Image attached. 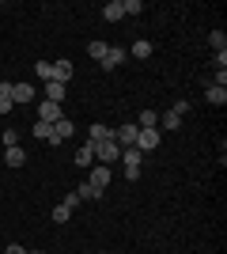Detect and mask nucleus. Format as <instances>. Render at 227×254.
<instances>
[{"instance_id":"obj_34","label":"nucleus","mask_w":227,"mask_h":254,"mask_svg":"<svg viewBox=\"0 0 227 254\" xmlns=\"http://www.w3.org/2000/svg\"><path fill=\"white\" fill-rule=\"evenodd\" d=\"M27 254H42V251H27Z\"/></svg>"},{"instance_id":"obj_1","label":"nucleus","mask_w":227,"mask_h":254,"mask_svg":"<svg viewBox=\"0 0 227 254\" xmlns=\"http://www.w3.org/2000/svg\"><path fill=\"white\" fill-rule=\"evenodd\" d=\"M121 163H125V179H129V182H136V179H140L144 152H136V148H121Z\"/></svg>"},{"instance_id":"obj_25","label":"nucleus","mask_w":227,"mask_h":254,"mask_svg":"<svg viewBox=\"0 0 227 254\" xmlns=\"http://www.w3.org/2000/svg\"><path fill=\"white\" fill-rule=\"evenodd\" d=\"M159 126H163V129H178V126H182V118L174 114V110H167V114L159 118Z\"/></svg>"},{"instance_id":"obj_21","label":"nucleus","mask_w":227,"mask_h":254,"mask_svg":"<svg viewBox=\"0 0 227 254\" xmlns=\"http://www.w3.org/2000/svg\"><path fill=\"white\" fill-rule=\"evenodd\" d=\"M34 72H38L42 84H49V80H53V64H49V61H38V64H34Z\"/></svg>"},{"instance_id":"obj_9","label":"nucleus","mask_w":227,"mask_h":254,"mask_svg":"<svg viewBox=\"0 0 227 254\" xmlns=\"http://www.w3.org/2000/svg\"><path fill=\"white\" fill-rule=\"evenodd\" d=\"M57 118H65L57 103H42V106H38V122H45V126H53Z\"/></svg>"},{"instance_id":"obj_16","label":"nucleus","mask_w":227,"mask_h":254,"mask_svg":"<svg viewBox=\"0 0 227 254\" xmlns=\"http://www.w3.org/2000/svg\"><path fill=\"white\" fill-rule=\"evenodd\" d=\"M129 53H133V57H136V61H148V57H151V42H144V38H136V42L129 46Z\"/></svg>"},{"instance_id":"obj_8","label":"nucleus","mask_w":227,"mask_h":254,"mask_svg":"<svg viewBox=\"0 0 227 254\" xmlns=\"http://www.w3.org/2000/svg\"><path fill=\"white\" fill-rule=\"evenodd\" d=\"M65 95H68V84H57V80H49L45 84V103H65Z\"/></svg>"},{"instance_id":"obj_20","label":"nucleus","mask_w":227,"mask_h":254,"mask_svg":"<svg viewBox=\"0 0 227 254\" xmlns=\"http://www.w3.org/2000/svg\"><path fill=\"white\" fill-rule=\"evenodd\" d=\"M208 42H212V50H216V53H227V34L224 31H212V34H208Z\"/></svg>"},{"instance_id":"obj_4","label":"nucleus","mask_w":227,"mask_h":254,"mask_svg":"<svg viewBox=\"0 0 227 254\" xmlns=\"http://www.w3.org/2000/svg\"><path fill=\"white\" fill-rule=\"evenodd\" d=\"M133 148H136V152H155V148H159V129H140Z\"/></svg>"},{"instance_id":"obj_13","label":"nucleus","mask_w":227,"mask_h":254,"mask_svg":"<svg viewBox=\"0 0 227 254\" xmlns=\"http://www.w3.org/2000/svg\"><path fill=\"white\" fill-rule=\"evenodd\" d=\"M4 163H8V167H23V163H27V152H23V144H15V148H4Z\"/></svg>"},{"instance_id":"obj_7","label":"nucleus","mask_w":227,"mask_h":254,"mask_svg":"<svg viewBox=\"0 0 227 254\" xmlns=\"http://www.w3.org/2000/svg\"><path fill=\"white\" fill-rule=\"evenodd\" d=\"M87 182H91V186L102 193V190L110 186V167H106V163H95V167H91V179H87Z\"/></svg>"},{"instance_id":"obj_14","label":"nucleus","mask_w":227,"mask_h":254,"mask_svg":"<svg viewBox=\"0 0 227 254\" xmlns=\"http://www.w3.org/2000/svg\"><path fill=\"white\" fill-rule=\"evenodd\" d=\"M102 19H106V23H118V19H125V11H121V0H110L106 8H102Z\"/></svg>"},{"instance_id":"obj_19","label":"nucleus","mask_w":227,"mask_h":254,"mask_svg":"<svg viewBox=\"0 0 227 254\" xmlns=\"http://www.w3.org/2000/svg\"><path fill=\"white\" fill-rule=\"evenodd\" d=\"M76 193H80V201H98V197H102L91 182H80V186H76Z\"/></svg>"},{"instance_id":"obj_2","label":"nucleus","mask_w":227,"mask_h":254,"mask_svg":"<svg viewBox=\"0 0 227 254\" xmlns=\"http://www.w3.org/2000/svg\"><path fill=\"white\" fill-rule=\"evenodd\" d=\"M87 144H91V140H87ZM91 148H95V163H114V159H121V148L118 144H114V140H98V144H91Z\"/></svg>"},{"instance_id":"obj_17","label":"nucleus","mask_w":227,"mask_h":254,"mask_svg":"<svg viewBox=\"0 0 227 254\" xmlns=\"http://www.w3.org/2000/svg\"><path fill=\"white\" fill-rule=\"evenodd\" d=\"M76 163H80V167H95V148H91V144H80V152H76Z\"/></svg>"},{"instance_id":"obj_27","label":"nucleus","mask_w":227,"mask_h":254,"mask_svg":"<svg viewBox=\"0 0 227 254\" xmlns=\"http://www.w3.org/2000/svg\"><path fill=\"white\" fill-rule=\"evenodd\" d=\"M68 216H72L68 205H57V209H53V224H68Z\"/></svg>"},{"instance_id":"obj_31","label":"nucleus","mask_w":227,"mask_h":254,"mask_svg":"<svg viewBox=\"0 0 227 254\" xmlns=\"http://www.w3.org/2000/svg\"><path fill=\"white\" fill-rule=\"evenodd\" d=\"M0 99H11V84L8 80H0Z\"/></svg>"},{"instance_id":"obj_5","label":"nucleus","mask_w":227,"mask_h":254,"mask_svg":"<svg viewBox=\"0 0 227 254\" xmlns=\"http://www.w3.org/2000/svg\"><path fill=\"white\" fill-rule=\"evenodd\" d=\"M76 133V126H72V118H57L53 122V137L45 140V144H61V140H68Z\"/></svg>"},{"instance_id":"obj_23","label":"nucleus","mask_w":227,"mask_h":254,"mask_svg":"<svg viewBox=\"0 0 227 254\" xmlns=\"http://www.w3.org/2000/svg\"><path fill=\"white\" fill-rule=\"evenodd\" d=\"M106 50H110L106 42H87V53H91V61H102V57H106Z\"/></svg>"},{"instance_id":"obj_11","label":"nucleus","mask_w":227,"mask_h":254,"mask_svg":"<svg viewBox=\"0 0 227 254\" xmlns=\"http://www.w3.org/2000/svg\"><path fill=\"white\" fill-rule=\"evenodd\" d=\"M87 133H91V144H98V140H114V129L102 126V122H91V129H87Z\"/></svg>"},{"instance_id":"obj_6","label":"nucleus","mask_w":227,"mask_h":254,"mask_svg":"<svg viewBox=\"0 0 227 254\" xmlns=\"http://www.w3.org/2000/svg\"><path fill=\"white\" fill-rule=\"evenodd\" d=\"M125 57H129V50H121V46H110L106 50V57H102V68H106V72H114V68H118V64H125Z\"/></svg>"},{"instance_id":"obj_30","label":"nucleus","mask_w":227,"mask_h":254,"mask_svg":"<svg viewBox=\"0 0 227 254\" xmlns=\"http://www.w3.org/2000/svg\"><path fill=\"white\" fill-rule=\"evenodd\" d=\"M216 87H227V68H216Z\"/></svg>"},{"instance_id":"obj_22","label":"nucleus","mask_w":227,"mask_h":254,"mask_svg":"<svg viewBox=\"0 0 227 254\" xmlns=\"http://www.w3.org/2000/svg\"><path fill=\"white\" fill-rule=\"evenodd\" d=\"M34 140H49L53 137V126H45V122H34V133H31Z\"/></svg>"},{"instance_id":"obj_28","label":"nucleus","mask_w":227,"mask_h":254,"mask_svg":"<svg viewBox=\"0 0 227 254\" xmlns=\"http://www.w3.org/2000/svg\"><path fill=\"white\" fill-rule=\"evenodd\" d=\"M171 110H174V114H178V118H185V114H189V103H185V99H178V103H174Z\"/></svg>"},{"instance_id":"obj_33","label":"nucleus","mask_w":227,"mask_h":254,"mask_svg":"<svg viewBox=\"0 0 227 254\" xmlns=\"http://www.w3.org/2000/svg\"><path fill=\"white\" fill-rule=\"evenodd\" d=\"M11 106H15V103H11V99H0V114H8Z\"/></svg>"},{"instance_id":"obj_10","label":"nucleus","mask_w":227,"mask_h":254,"mask_svg":"<svg viewBox=\"0 0 227 254\" xmlns=\"http://www.w3.org/2000/svg\"><path fill=\"white\" fill-rule=\"evenodd\" d=\"M11 103H34V87L31 84H11Z\"/></svg>"},{"instance_id":"obj_29","label":"nucleus","mask_w":227,"mask_h":254,"mask_svg":"<svg viewBox=\"0 0 227 254\" xmlns=\"http://www.w3.org/2000/svg\"><path fill=\"white\" fill-rule=\"evenodd\" d=\"M61 205H68V209H76V205H80V193H76V190H72V193H65V201H61Z\"/></svg>"},{"instance_id":"obj_26","label":"nucleus","mask_w":227,"mask_h":254,"mask_svg":"<svg viewBox=\"0 0 227 254\" xmlns=\"http://www.w3.org/2000/svg\"><path fill=\"white\" fill-rule=\"evenodd\" d=\"M0 140H4V148H15V144H19V129H4Z\"/></svg>"},{"instance_id":"obj_3","label":"nucleus","mask_w":227,"mask_h":254,"mask_svg":"<svg viewBox=\"0 0 227 254\" xmlns=\"http://www.w3.org/2000/svg\"><path fill=\"white\" fill-rule=\"evenodd\" d=\"M136 133H140L136 122H125V126L114 129V144H118V148H133V144H136Z\"/></svg>"},{"instance_id":"obj_15","label":"nucleus","mask_w":227,"mask_h":254,"mask_svg":"<svg viewBox=\"0 0 227 254\" xmlns=\"http://www.w3.org/2000/svg\"><path fill=\"white\" fill-rule=\"evenodd\" d=\"M205 99H208V103H212V106H224V103H227V87H216V84H208Z\"/></svg>"},{"instance_id":"obj_32","label":"nucleus","mask_w":227,"mask_h":254,"mask_svg":"<svg viewBox=\"0 0 227 254\" xmlns=\"http://www.w3.org/2000/svg\"><path fill=\"white\" fill-rule=\"evenodd\" d=\"M4 254H27V247H19V243H8V251Z\"/></svg>"},{"instance_id":"obj_12","label":"nucleus","mask_w":227,"mask_h":254,"mask_svg":"<svg viewBox=\"0 0 227 254\" xmlns=\"http://www.w3.org/2000/svg\"><path fill=\"white\" fill-rule=\"evenodd\" d=\"M53 80L57 84H68V80H72V61H53Z\"/></svg>"},{"instance_id":"obj_18","label":"nucleus","mask_w":227,"mask_h":254,"mask_svg":"<svg viewBox=\"0 0 227 254\" xmlns=\"http://www.w3.org/2000/svg\"><path fill=\"white\" fill-rule=\"evenodd\" d=\"M136 129H159V114H155V110H144V114L136 118Z\"/></svg>"},{"instance_id":"obj_24","label":"nucleus","mask_w":227,"mask_h":254,"mask_svg":"<svg viewBox=\"0 0 227 254\" xmlns=\"http://www.w3.org/2000/svg\"><path fill=\"white\" fill-rule=\"evenodd\" d=\"M121 11H125V15H140V11H144V0H121Z\"/></svg>"}]
</instances>
